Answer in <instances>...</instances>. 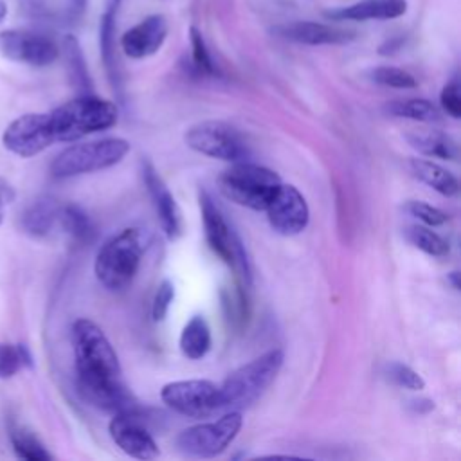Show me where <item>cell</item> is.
<instances>
[{"label":"cell","mask_w":461,"mask_h":461,"mask_svg":"<svg viewBox=\"0 0 461 461\" xmlns=\"http://www.w3.org/2000/svg\"><path fill=\"white\" fill-rule=\"evenodd\" d=\"M76 385L90 405L110 411H135L130 393L122 382V369L113 346L104 331L90 319H77L70 330Z\"/></svg>","instance_id":"obj_1"},{"label":"cell","mask_w":461,"mask_h":461,"mask_svg":"<svg viewBox=\"0 0 461 461\" xmlns=\"http://www.w3.org/2000/svg\"><path fill=\"white\" fill-rule=\"evenodd\" d=\"M49 122L54 142H72L112 128L117 122V106L94 94H81L49 112Z\"/></svg>","instance_id":"obj_2"},{"label":"cell","mask_w":461,"mask_h":461,"mask_svg":"<svg viewBox=\"0 0 461 461\" xmlns=\"http://www.w3.org/2000/svg\"><path fill=\"white\" fill-rule=\"evenodd\" d=\"M283 360V349L276 348L234 369L223 384L218 385L220 411H241L254 403L274 382Z\"/></svg>","instance_id":"obj_3"},{"label":"cell","mask_w":461,"mask_h":461,"mask_svg":"<svg viewBox=\"0 0 461 461\" xmlns=\"http://www.w3.org/2000/svg\"><path fill=\"white\" fill-rule=\"evenodd\" d=\"M142 250V238L137 229L121 230L101 245L94 263L95 277L112 292L124 290L139 270Z\"/></svg>","instance_id":"obj_4"},{"label":"cell","mask_w":461,"mask_h":461,"mask_svg":"<svg viewBox=\"0 0 461 461\" xmlns=\"http://www.w3.org/2000/svg\"><path fill=\"white\" fill-rule=\"evenodd\" d=\"M218 185L220 191L238 205L265 211L279 189L281 178L265 166L238 160L220 175Z\"/></svg>","instance_id":"obj_5"},{"label":"cell","mask_w":461,"mask_h":461,"mask_svg":"<svg viewBox=\"0 0 461 461\" xmlns=\"http://www.w3.org/2000/svg\"><path fill=\"white\" fill-rule=\"evenodd\" d=\"M128 151L130 142L119 137L72 144L54 157L50 162V173L56 178H70L101 171L119 164Z\"/></svg>","instance_id":"obj_6"},{"label":"cell","mask_w":461,"mask_h":461,"mask_svg":"<svg viewBox=\"0 0 461 461\" xmlns=\"http://www.w3.org/2000/svg\"><path fill=\"white\" fill-rule=\"evenodd\" d=\"M200 212L203 221V232L209 247L214 254L221 258L230 268H234L245 285L252 283L250 259L247 256L245 245L234 229L225 220L220 207L214 203L207 191H200Z\"/></svg>","instance_id":"obj_7"},{"label":"cell","mask_w":461,"mask_h":461,"mask_svg":"<svg viewBox=\"0 0 461 461\" xmlns=\"http://www.w3.org/2000/svg\"><path fill=\"white\" fill-rule=\"evenodd\" d=\"M241 425V411H225L216 421L184 429L176 436V448L194 457H216L236 439Z\"/></svg>","instance_id":"obj_8"},{"label":"cell","mask_w":461,"mask_h":461,"mask_svg":"<svg viewBox=\"0 0 461 461\" xmlns=\"http://www.w3.org/2000/svg\"><path fill=\"white\" fill-rule=\"evenodd\" d=\"M184 140L187 148L211 158L238 162L249 157V148L240 131L223 121L196 122L185 130Z\"/></svg>","instance_id":"obj_9"},{"label":"cell","mask_w":461,"mask_h":461,"mask_svg":"<svg viewBox=\"0 0 461 461\" xmlns=\"http://www.w3.org/2000/svg\"><path fill=\"white\" fill-rule=\"evenodd\" d=\"M162 402L187 418H207L220 412V391L211 380H176L160 391Z\"/></svg>","instance_id":"obj_10"},{"label":"cell","mask_w":461,"mask_h":461,"mask_svg":"<svg viewBox=\"0 0 461 461\" xmlns=\"http://www.w3.org/2000/svg\"><path fill=\"white\" fill-rule=\"evenodd\" d=\"M0 56L14 63L47 67L58 59L59 49L45 34L23 29H5L0 31Z\"/></svg>","instance_id":"obj_11"},{"label":"cell","mask_w":461,"mask_h":461,"mask_svg":"<svg viewBox=\"0 0 461 461\" xmlns=\"http://www.w3.org/2000/svg\"><path fill=\"white\" fill-rule=\"evenodd\" d=\"M54 142L49 112L47 113H23L16 117L2 133L5 149L18 157H34Z\"/></svg>","instance_id":"obj_12"},{"label":"cell","mask_w":461,"mask_h":461,"mask_svg":"<svg viewBox=\"0 0 461 461\" xmlns=\"http://www.w3.org/2000/svg\"><path fill=\"white\" fill-rule=\"evenodd\" d=\"M265 211L270 227L283 236H295L303 232L310 221L306 198L295 185L283 182Z\"/></svg>","instance_id":"obj_13"},{"label":"cell","mask_w":461,"mask_h":461,"mask_svg":"<svg viewBox=\"0 0 461 461\" xmlns=\"http://www.w3.org/2000/svg\"><path fill=\"white\" fill-rule=\"evenodd\" d=\"M108 430L115 445L131 457L153 459L160 454L153 436L139 420L135 411L115 412L108 425Z\"/></svg>","instance_id":"obj_14"},{"label":"cell","mask_w":461,"mask_h":461,"mask_svg":"<svg viewBox=\"0 0 461 461\" xmlns=\"http://www.w3.org/2000/svg\"><path fill=\"white\" fill-rule=\"evenodd\" d=\"M140 173H142V180L144 185L149 193V198L153 202L157 218L160 221V227L164 230V234L169 240H176L182 234V212L180 207L176 203V200L173 198L169 187L166 185V182L162 180V176L157 173L155 166L149 160H142L140 164Z\"/></svg>","instance_id":"obj_15"},{"label":"cell","mask_w":461,"mask_h":461,"mask_svg":"<svg viewBox=\"0 0 461 461\" xmlns=\"http://www.w3.org/2000/svg\"><path fill=\"white\" fill-rule=\"evenodd\" d=\"M167 36V20L162 14H149L121 38L122 52L128 58L142 59L155 54Z\"/></svg>","instance_id":"obj_16"},{"label":"cell","mask_w":461,"mask_h":461,"mask_svg":"<svg viewBox=\"0 0 461 461\" xmlns=\"http://www.w3.org/2000/svg\"><path fill=\"white\" fill-rule=\"evenodd\" d=\"M276 32L290 41L304 45H340L353 40V32L319 22H292L276 29Z\"/></svg>","instance_id":"obj_17"},{"label":"cell","mask_w":461,"mask_h":461,"mask_svg":"<svg viewBox=\"0 0 461 461\" xmlns=\"http://www.w3.org/2000/svg\"><path fill=\"white\" fill-rule=\"evenodd\" d=\"M407 13V0H360L348 7L326 11L331 20H391Z\"/></svg>","instance_id":"obj_18"},{"label":"cell","mask_w":461,"mask_h":461,"mask_svg":"<svg viewBox=\"0 0 461 461\" xmlns=\"http://www.w3.org/2000/svg\"><path fill=\"white\" fill-rule=\"evenodd\" d=\"M59 203L50 196L34 200L20 216V227L31 238H45L58 223Z\"/></svg>","instance_id":"obj_19"},{"label":"cell","mask_w":461,"mask_h":461,"mask_svg":"<svg viewBox=\"0 0 461 461\" xmlns=\"http://www.w3.org/2000/svg\"><path fill=\"white\" fill-rule=\"evenodd\" d=\"M409 167H411V173L418 180H421L423 184H427L429 187H432L434 191H438L445 196H454L459 191L457 178L450 171H447L445 167H441L439 164H436L432 160L411 158Z\"/></svg>","instance_id":"obj_20"},{"label":"cell","mask_w":461,"mask_h":461,"mask_svg":"<svg viewBox=\"0 0 461 461\" xmlns=\"http://www.w3.org/2000/svg\"><path fill=\"white\" fill-rule=\"evenodd\" d=\"M178 346L184 357L189 360H198L211 349V328L202 315H193L178 339Z\"/></svg>","instance_id":"obj_21"},{"label":"cell","mask_w":461,"mask_h":461,"mask_svg":"<svg viewBox=\"0 0 461 461\" xmlns=\"http://www.w3.org/2000/svg\"><path fill=\"white\" fill-rule=\"evenodd\" d=\"M409 144L418 149L420 153L434 158L443 160H456L457 157V144L452 137L441 131H416L407 135Z\"/></svg>","instance_id":"obj_22"},{"label":"cell","mask_w":461,"mask_h":461,"mask_svg":"<svg viewBox=\"0 0 461 461\" xmlns=\"http://www.w3.org/2000/svg\"><path fill=\"white\" fill-rule=\"evenodd\" d=\"M61 50H63V58H65V67L70 77V83L74 85V88L81 94H92V81L88 76V68L81 52V47L76 40V36L67 34L63 38L61 43Z\"/></svg>","instance_id":"obj_23"},{"label":"cell","mask_w":461,"mask_h":461,"mask_svg":"<svg viewBox=\"0 0 461 461\" xmlns=\"http://www.w3.org/2000/svg\"><path fill=\"white\" fill-rule=\"evenodd\" d=\"M58 225L76 241H88L94 234V227L88 214L74 203L59 205Z\"/></svg>","instance_id":"obj_24"},{"label":"cell","mask_w":461,"mask_h":461,"mask_svg":"<svg viewBox=\"0 0 461 461\" xmlns=\"http://www.w3.org/2000/svg\"><path fill=\"white\" fill-rule=\"evenodd\" d=\"M387 113L394 117L412 119L420 122H436L439 121V110L427 99H398L385 106Z\"/></svg>","instance_id":"obj_25"},{"label":"cell","mask_w":461,"mask_h":461,"mask_svg":"<svg viewBox=\"0 0 461 461\" xmlns=\"http://www.w3.org/2000/svg\"><path fill=\"white\" fill-rule=\"evenodd\" d=\"M13 450L20 459L25 461H50L52 454L41 445V441L25 429L11 430Z\"/></svg>","instance_id":"obj_26"},{"label":"cell","mask_w":461,"mask_h":461,"mask_svg":"<svg viewBox=\"0 0 461 461\" xmlns=\"http://www.w3.org/2000/svg\"><path fill=\"white\" fill-rule=\"evenodd\" d=\"M99 43H101V56L104 61V67L108 70L110 81L113 88H119V72H117V59L113 50V11L103 14L101 27H99Z\"/></svg>","instance_id":"obj_27"},{"label":"cell","mask_w":461,"mask_h":461,"mask_svg":"<svg viewBox=\"0 0 461 461\" xmlns=\"http://www.w3.org/2000/svg\"><path fill=\"white\" fill-rule=\"evenodd\" d=\"M22 367H32V358L23 344L0 342V380L13 378Z\"/></svg>","instance_id":"obj_28"},{"label":"cell","mask_w":461,"mask_h":461,"mask_svg":"<svg viewBox=\"0 0 461 461\" xmlns=\"http://www.w3.org/2000/svg\"><path fill=\"white\" fill-rule=\"evenodd\" d=\"M405 236H407V240L416 249L423 250L429 256L441 258V256H447L448 250H450L448 243L439 234H436L434 230H430V229H427L423 225H411V227H407Z\"/></svg>","instance_id":"obj_29"},{"label":"cell","mask_w":461,"mask_h":461,"mask_svg":"<svg viewBox=\"0 0 461 461\" xmlns=\"http://www.w3.org/2000/svg\"><path fill=\"white\" fill-rule=\"evenodd\" d=\"M371 79L378 85L391 86V88H414L416 86V77L409 74L403 68L398 67H376L371 70Z\"/></svg>","instance_id":"obj_30"},{"label":"cell","mask_w":461,"mask_h":461,"mask_svg":"<svg viewBox=\"0 0 461 461\" xmlns=\"http://www.w3.org/2000/svg\"><path fill=\"white\" fill-rule=\"evenodd\" d=\"M385 375L393 384L411 391H421L425 387V380L421 378V375H418L412 367L402 362H389L385 366Z\"/></svg>","instance_id":"obj_31"},{"label":"cell","mask_w":461,"mask_h":461,"mask_svg":"<svg viewBox=\"0 0 461 461\" xmlns=\"http://www.w3.org/2000/svg\"><path fill=\"white\" fill-rule=\"evenodd\" d=\"M189 40H191V50H193V63H194L196 70L205 74V76H214L216 74L214 63H212L211 54L207 50L205 40H203L202 32L196 27L189 29Z\"/></svg>","instance_id":"obj_32"},{"label":"cell","mask_w":461,"mask_h":461,"mask_svg":"<svg viewBox=\"0 0 461 461\" xmlns=\"http://www.w3.org/2000/svg\"><path fill=\"white\" fill-rule=\"evenodd\" d=\"M405 211L414 216L416 220H420L421 223L425 225H443L447 220H448V214L443 212L441 209L430 205V203H425V202H420V200H411L407 205H405Z\"/></svg>","instance_id":"obj_33"},{"label":"cell","mask_w":461,"mask_h":461,"mask_svg":"<svg viewBox=\"0 0 461 461\" xmlns=\"http://www.w3.org/2000/svg\"><path fill=\"white\" fill-rule=\"evenodd\" d=\"M173 299H175V286H173V283L169 279H164L158 285V288L155 292V297H153V304H151V317H153V321L160 322V321L166 319Z\"/></svg>","instance_id":"obj_34"},{"label":"cell","mask_w":461,"mask_h":461,"mask_svg":"<svg viewBox=\"0 0 461 461\" xmlns=\"http://www.w3.org/2000/svg\"><path fill=\"white\" fill-rule=\"evenodd\" d=\"M439 103H441V108L445 110V113H448L452 119L461 117V94H459L457 79H452L443 86V90L439 94Z\"/></svg>","instance_id":"obj_35"},{"label":"cell","mask_w":461,"mask_h":461,"mask_svg":"<svg viewBox=\"0 0 461 461\" xmlns=\"http://www.w3.org/2000/svg\"><path fill=\"white\" fill-rule=\"evenodd\" d=\"M14 198V193L11 189L9 184H5L4 180H0V223L4 221V212H5V205Z\"/></svg>","instance_id":"obj_36"},{"label":"cell","mask_w":461,"mask_h":461,"mask_svg":"<svg viewBox=\"0 0 461 461\" xmlns=\"http://www.w3.org/2000/svg\"><path fill=\"white\" fill-rule=\"evenodd\" d=\"M448 281L452 283V286H454L456 290H459V274H457V272H450V274H448Z\"/></svg>","instance_id":"obj_37"},{"label":"cell","mask_w":461,"mask_h":461,"mask_svg":"<svg viewBox=\"0 0 461 461\" xmlns=\"http://www.w3.org/2000/svg\"><path fill=\"white\" fill-rule=\"evenodd\" d=\"M7 13V7H5V2L4 0H0V22H2V18H4V14Z\"/></svg>","instance_id":"obj_38"},{"label":"cell","mask_w":461,"mask_h":461,"mask_svg":"<svg viewBox=\"0 0 461 461\" xmlns=\"http://www.w3.org/2000/svg\"><path fill=\"white\" fill-rule=\"evenodd\" d=\"M117 2H119V0H113V4H117Z\"/></svg>","instance_id":"obj_39"}]
</instances>
